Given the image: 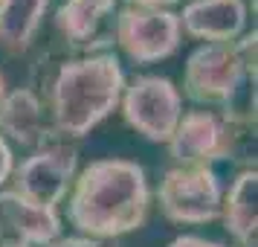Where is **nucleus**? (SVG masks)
Returning <instances> with one entry per match:
<instances>
[{"label": "nucleus", "instance_id": "f257e3e1", "mask_svg": "<svg viewBox=\"0 0 258 247\" xmlns=\"http://www.w3.org/2000/svg\"><path fill=\"white\" fill-rule=\"evenodd\" d=\"M145 169L131 160H96L76 177L67 204L70 224L87 238L113 241L140 230L148 215Z\"/></svg>", "mask_w": 258, "mask_h": 247}, {"label": "nucleus", "instance_id": "f03ea898", "mask_svg": "<svg viewBox=\"0 0 258 247\" xmlns=\"http://www.w3.org/2000/svg\"><path fill=\"white\" fill-rule=\"evenodd\" d=\"M125 76L116 56L99 53L61 64L49 84V122L58 137H84L119 105Z\"/></svg>", "mask_w": 258, "mask_h": 247}, {"label": "nucleus", "instance_id": "7ed1b4c3", "mask_svg": "<svg viewBox=\"0 0 258 247\" xmlns=\"http://www.w3.org/2000/svg\"><path fill=\"white\" fill-rule=\"evenodd\" d=\"M183 93L198 105L221 108L223 117L255 119V61L232 44H203L186 61Z\"/></svg>", "mask_w": 258, "mask_h": 247}, {"label": "nucleus", "instance_id": "20e7f679", "mask_svg": "<svg viewBox=\"0 0 258 247\" xmlns=\"http://www.w3.org/2000/svg\"><path fill=\"white\" fill-rule=\"evenodd\" d=\"M160 210L174 224H209L221 218V183L206 166L168 169L157 189Z\"/></svg>", "mask_w": 258, "mask_h": 247}, {"label": "nucleus", "instance_id": "39448f33", "mask_svg": "<svg viewBox=\"0 0 258 247\" xmlns=\"http://www.w3.org/2000/svg\"><path fill=\"white\" fill-rule=\"evenodd\" d=\"M122 114L151 142H168L183 117V96L168 79L140 76L122 90Z\"/></svg>", "mask_w": 258, "mask_h": 247}, {"label": "nucleus", "instance_id": "423d86ee", "mask_svg": "<svg viewBox=\"0 0 258 247\" xmlns=\"http://www.w3.org/2000/svg\"><path fill=\"white\" fill-rule=\"evenodd\" d=\"M113 38L131 61L154 64L180 47V18L168 9H142L128 3L113 18Z\"/></svg>", "mask_w": 258, "mask_h": 247}, {"label": "nucleus", "instance_id": "0eeeda50", "mask_svg": "<svg viewBox=\"0 0 258 247\" xmlns=\"http://www.w3.org/2000/svg\"><path fill=\"white\" fill-rule=\"evenodd\" d=\"M79 154L67 142H52L15 169V192L35 207L55 210L76 175Z\"/></svg>", "mask_w": 258, "mask_h": 247}, {"label": "nucleus", "instance_id": "6e6552de", "mask_svg": "<svg viewBox=\"0 0 258 247\" xmlns=\"http://www.w3.org/2000/svg\"><path fill=\"white\" fill-rule=\"evenodd\" d=\"M168 154L180 166H206L229 157V125L215 111H188L168 140Z\"/></svg>", "mask_w": 258, "mask_h": 247}, {"label": "nucleus", "instance_id": "1a4fd4ad", "mask_svg": "<svg viewBox=\"0 0 258 247\" xmlns=\"http://www.w3.org/2000/svg\"><path fill=\"white\" fill-rule=\"evenodd\" d=\"M58 235L55 210L35 207L18 192H0V247H49Z\"/></svg>", "mask_w": 258, "mask_h": 247}, {"label": "nucleus", "instance_id": "9d476101", "mask_svg": "<svg viewBox=\"0 0 258 247\" xmlns=\"http://www.w3.org/2000/svg\"><path fill=\"white\" fill-rule=\"evenodd\" d=\"M44 111L47 108L38 99L35 90L18 87L9 96H3V102H0V131L26 149L41 152V149H47L58 140V134H55Z\"/></svg>", "mask_w": 258, "mask_h": 247}, {"label": "nucleus", "instance_id": "9b49d317", "mask_svg": "<svg viewBox=\"0 0 258 247\" xmlns=\"http://www.w3.org/2000/svg\"><path fill=\"white\" fill-rule=\"evenodd\" d=\"M180 18V29L206 44H232L246 26L244 0H191Z\"/></svg>", "mask_w": 258, "mask_h": 247}, {"label": "nucleus", "instance_id": "f8f14e48", "mask_svg": "<svg viewBox=\"0 0 258 247\" xmlns=\"http://www.w3.org/2000/svg\"><path fill=\"white\" fill-rule=\"evenodd\" d=\"M116 0H67L55 12V26L76 47H105L113 41Z\"/></svg>", "mask_w": 258, "mask_h": 247}, {"label": "nucleus", "instance_id": "ddd939ff", "mask_svg": "<svg viewBox=\"0 0 258 247\" xmlns=\"http://www.w3.org/2000/svg\"><path fill=\"white\" fill-rule=\"evenodd\" d=\"M221 215L226 224V233L232 235L238 247L258 244V172L244 169L235 177L226 201L221 204Z\"/></svg>", "mask_w": 258, "mask_h": 247}, {"label": "nucleus", "instance_id": "4468645a", "mask_svg": "<svg viewBox=\"0 0 258 247\" xmlns=\"http://www.w3.org/2000/svg\"><path fill=\"white\" fill-rule=\"evenodd\" d=\"M47 6L49 0H0V44L6 50H26Z\"/></svg>", "mask_w": 258, "mask_h": 247}, {"label": "nucleus", "instance_id": "2eb2a0df", "mask_svg": "<svg viewBox=\"0 0 258 247\" xmlns=\"http://www.w3.org/2000/svg\"><path fill=\"white\" fill-rule=\"evenodd\" d=\"M49 247H116V241H99V238H87V235H70V238H58Z\"/></svg>", "mask_w": 258, "mask_h": 247}, {"label": "nucleus", "instance_id": "dca6fc26", "mask_svg": "<svg viewBox=\"0 0 258 247\" xmlns=\"http://www.w3.org/2000/svg\"><path fill=\"white\" fill-rule=\"evenodd\" d=\"M12 149L6 145V140L0 137V183H6L9 180V175H12Z\"/></svg>", "mask_w": 258, "mask_h": 247}, {"label": "nucleus", "instance_id": "f3484780", "mask_svg": "<svg viewBox=\"0 0 258 247\" xmlns=\"http://www.w3.org/2000/svg\"><path fill=\"white\" fill-rule=\"evenodd\" d=\"M168 247H226V244H218V241H209V238H200V235H180V238H174Z\"/></svg>", "mask_w": 258, "mask_h": 247}, {"label": "nucleus", "instance_id": "a211bd4d", "mask_svg": "<svg viewBox=\"0 0 258 247\" xmlns=\"http://www.w3.org/2000/svg\"><path fill=\"white\" fill-rule=\"evenodd\" d=\"M171 3H180V0H131V6H142V9H165Z\"/></svg>", "mask_w": 258, "mask_h": 247}, {"label": "nucleus", "instance_id": "6ab92c4d", "mask_svg": "<svg viewBox=\"0 0 258 247\" xmlns=\"http://www.w3.org/2000/svg\"><path fill=\"white\" fill-rule=\"evenodd\" d=\"M3 96L6 93H3V76H0V102H3Z\"/></svg>", "mask_w": 258, "mask_h": 247}]
</instances>
